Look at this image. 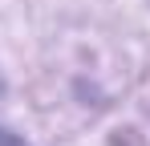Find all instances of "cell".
Returning a JSON list of instances; mask_svg holds the SVG:
<instances>
[{"mask_svg":"<svg viewBox=\"0 0 150 146\" xmlns=\"http://www.w3.org/2000/svg\"><path fill=\"white\" fill-rule=\"evenodd\" d=\"M0 146H25V142H21V138H12V134H4V130H0Z\"/></svg>","mask_w":150,"mask_h":146,"instance_id":"cell-1","label":"cell"}]
</instances>
